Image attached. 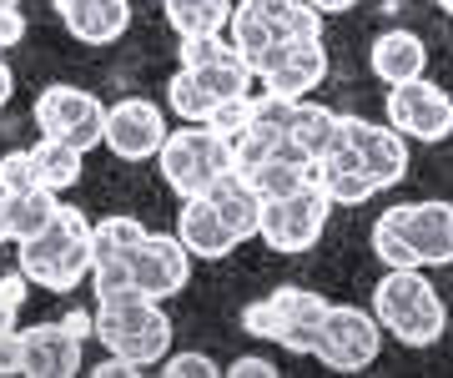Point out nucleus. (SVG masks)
Masks as SVG:
<instances>
[{"label": "nucleus", "mask_w": 453, "mask_h": 378, "mask_svg": "<svg viewBox=\"0 0 453 378\" xmlns=\"http://www.w3.org/2000/svg\"><path fill=\"white\" fill-rule=\"evenodd\" d=\"M166 142V121H162V106L146 96H121L116 106H106V142L101 147L121 157V162H146L157 157Z\"/></svg>", "instance_id": "obj_11"}, {"label": "nucleus", "mask_w": 453, "mask_h": 378, "mask_svg": "<svg viewBox=\"0 0 453 378\" xmlns=\"http://www.w3.org/2000/svg\"><path fill=\"white\" fill-rule=\"evenodd\" d=\"M368 243H372V258L383 267H418V258H413V247L403 237V222H398V207H388V212L372 222Z\"/></svg>", "instance_id": "obj_29"}, {"label": "nucleus", "mask_w": 453, "mask_h": 378, "mask_svg": "<svg viewBox=\"0 0 453 378\" xmlns=\"http://www.w3.org/2000/svg\"><path fill=\"white\" fill-rule=\"evenodd\" d=\"M91 288H96V303L142 293V288H136V273H131V258H96V263H91Z\"/></svg>", "instance_id": "obj_31"}, {"label": "nucleus", "mask_w": 453, "mask_h": 378, "mask_svg": "<svg viewBox=\"0 0 453 378\" xmlns=\"http://www.w3.org/2000/svg\"><path fill=\"white\" fill-rule=\"evenodd\" d=\"M327 308H333V303H327L323 293L297 288V282H282V288H273L267 297L247 303L242 328L252 333V338H262V343H282V348H292V353H312Z\"/></svg>", "instance_id": "obj_4"}, {"label": "nucleus", "mask_w": 453, "mask_h": 378, "mask_svg": "<svg viewBox=\"0 0 453 378\" xmlns=\"http://www.w3.org/2000/svg\"><path fill=\"white\" fill-rule=\"evenodd\" d=\"M388 127L408 136V142H449L453 136V91H443L428 76L388 86Z\"/></svg>", "instance_id": "obj_9"}, {"label": "nucleus", "mask_w": 453, "mask_h": 378, "mask_svg": "<svg viewBox=\"0 0 453 378\" xmlns=\"http://www.w3.org/2000/svg\"><path fill=\"white\" fill-rule=\"evenodd\" d=\"M131 273H136V288L146 297L166 303L192 282V252L181 247L177 232H146V243L131 252Z\"/></svg>", "instance_id": "obj_12"}, {"label": "nucleus", "mask_w": 453, "mask_h": 378, "mask_svg": "<svg viewBox=\"0 0 453 378\" xmlns=\"http://www.w3.org/2000/svg\"><path fill=\"white\" fill-rule=\"evenodd\" d=\"M177 237L181 247L192 252V258H226V252H237V232L226 228V217L217 212V202L211 197H181V212H177Z\"/></svg>", "instance_id": "obj_17"}, {"label": "nucleus", "mask_w": 453, "mask_h": 378, "mask_svg": "<svg viewBox=\"0 0 453 378\" xmlns=\"http://www.w3.org/2000/svg\"><path fill=\"white\" fill-rule=\"evenodd\" d=\"M0 5H20V0H0Z\"/></svg>", "instance_id": "obj_45"}, {"label": "nucleus", "mask_w": 453, "mask_h": 378, "mask_svg": "<svg viewBox=\"0 0 453 378\" xmlns=\"http://www.w3.org/2000/svg\"><path fill=\"white\" fill-rule=\"evenodd\" d=\"M378 353H383V323H378V312L353 308V303H333L323 318L312 359L327 363L333 374H363Z\"/></svg>", "instance_id": "obj_8"}, {"label": "nucleus", "mask_w": 453, "mask_h": 378, "mask_svg": "<svg viewBox=\"0 0 453 378\" xmlns=\"http://www.w3.org/2000/svg\"><path fill=\"white\" fill-rule=\"evenodd\" d=\"M257 81H262V91L288 96V101L312 96V91L327 81V46H323V35H318V41H292V46H282L273 61L257 71Z\"/></svg>", "instance_id": "obj_14"}, {"label": "nucleus", "mask_w": 453, "mask_h": 378, "mask_svg": "<svg viewBox=\"0 0 453 378\" xmlns=\"http://www.w3.org/2000/svg\"><path fill=\"white\" fill-rule=\"evenodd\" d=\"M11 96H16V76H11V66H5V50H0V106H11Z\"/></svg>", "instance_id": "obj_41"}, {"label": "nucleus", "mask_w": 453, "mask_h": 378, "mask_svg": "<svg viewBox=\"0 0 453 378\" xmlns=\"http://www.w3.org/2000/svg\"><path fill=\"white\" fill-rule=\"evenodd\" d=\"M96 378H136V368H131L127 359H116V353H106V359L96 363Z\"/></svg>", "instance_id": "obj_39"}, {"label": "nucleus", "mask_w": 453, "mask_h": 378, "mask_svg": "<svg viewBox=\"0 0 453 378\" xmlns=\"http://www.w3.org/2000/svg\"><path fill=\"white\" fill-rule=\"evenodd\" d=\"M162 368L172 378H217V374H222V363L207 359V353H166Z\"/></svg>", "instance_id": "obj_34"}, {"label": "nucleus", "mask_w": 453, "mask_h": 378, "mask_svg": "<svg viewBox=\"0 0 453 378\" xmlns=\"http://www.w3.org/2000/svg\"><path fill=\"white\" fill-rule=\"evenodd\" d=\"M318 181H323V192L333 197V207H363V202L378 197V181L363 172V162H357V151L348 142H338L318 162Z\"/></svg>", "instance_id": "obj_21"}, {"label": "nucleus", "mask_w": 453, "mask_h": 378, "mask_svg": "<svg viewBox=\"0 0 453 378\" xmlns=\"http://www.w3.org/2000/svg\"><path fill=\"white\" fill-rule=\"evenodd\" d=\"M50 11L81 46H111L131 26V0H50Z\"/></svg>", "instance_id": "obj_16"}, {"label": "nucleus", "mask_w": 453, "mask_h": 378, "mask_svg": "<svg viewBox=\"0 0 453 378\" xmlns=\"http://www.w3.org/2000/svg\"><path fill=\"white\" fill-rule=\"evenodd\" d=\"M26 374V338L16 333H0V378H16Z\"/></svg>", "instance_id": "obj_35"}, {"label": "nucleus", "mask_w": 453, "mask_h": 378, "mask_svg": "<svg viewBox=\"0 0 453 378\" xmlns=\"http://www.w3.org/2000/svg\"><path fill=\"white\" fill-rule=\"evenodd\" d=\"M142 243H146V228L127 212L91 222V247H96V258H131Z\"/></svg>", "instance_id": "obj_28"}, {"label": "nucleus", "mask_w": 453, "mask_h": 378, "mask_svg": "<svg viewBox=\"0 0 453 378\" xmlns=\"http://www.w3.org/2000/svg\"><path fill=\"white\" fill-rule=\"evenodd\" d=\"M398 222L413 247L418 267H443L453 263V202L428 197V202H398Z\"/></svg>", "instance_id": "obj_15"}, {"label": "nucleus", "mask_w": 453, "mask_h": 378, "mask_svg": "<svg viewBox=\"0 0 453 378\" xmlns=\"http://www.w3.org/2000/svg\"><path fill=\"white\" fill-rule=\"evenodd\" d=\"M438 11H449V16H453V0H438Z\"/></svg>", "instance_id": "obj_44"}, {"label": "nucleus", "mask_w": 453, "mask_h": 378, "mask_svg": "<svg viewBox=\"0 0 453 378\" xmlns=\"http://www.w3.org/2000/svg\"><path fill=\"white\" fill-rule=\"evenodd\" d=\"M35 166H41V187L50 192H65V187H76L86 172V151L71 147V142H56V136H41L35 142Z\"/></svg>", "instance_id": "obj_27"}, {"label": "nucleus", "mask_w": 453, "mask_h": 378, "mask_svg": "<svg viewBox=\"0 0 453 378\" xmlns=\"http://www.w3.org/2000/svg\"><path fill=\"white\" fill-rule=\"evenodd\" d=\"M211 132H222V136H237L242 127H252V91L247 96H226L211 106V121H207Z\"/></svg>", "instance_id": "obj_33"}, {"label": "nucleus", "mask_w": 453, "mask_h": 378, "mask_svg": "<svg viewBox=\"0 0 453 378\" xmlns=\"http://www.w3.org/2000/svg\"><path fill=\"white\" fill-rule=\"evenodd\" d=\"M91 263H96V247H91V217L81 207L61 202L56 217L46 228L16 243V267L31 278V288H46V293H71L91 278Z\"/></svg>", "instance_id": "obj_1"}, {"label": "nucleus", "mask_w": 453, "mask_h": 378, "mask_svg": "<svg viewBox=\"0 0 453 378\" xmlns=\"http://www.w3.org/2000/svg\"><path fill=\"white\" fill-rule=\"evenodd\" d=\"M0 243H11V232H5V192H0Z\"/></svg>", "instance_id": "obj_43"}, {"label": "nucleus", "mask_w": 453, "mask_h": 378, "mask_svg": "<svg viewBox=\"0 0 453 378\" xmlns=\"http://www.w3.org/2000/svg\"><path fill=\"white\" fill-rule=\"evenodd\" d=\"M342 142L357 151V162L383 187H398L408 177V136L398 127H378V121H363V116H342Z\"/></svg>", "instance_id": "obj_13"}, {"label": "nucleus", "mask_w": 453, "mask_h": 378, "mask_svg": "<svg viewBox=\"0 0 453 378\" xmlns=\"http://www.w3.org/2000/svg\"><path fill=\"white\" fill-rule=\"evenodd\" d=\"M226 31H232V46L252 61V71H262L292 41H318L323 11L308 0H237Z\"/></svg>", "instance_id": "obj_2"}, {"label": "nucleus", "mask_w": 453, "mask_h": 378, "mask_svg": "<svg viewBox=\"0 0 453 378\" xmlns=\"http://www.w3.org/2000/svg\"><path fill=\"white\" fill-rule=\"evenodd\" d=\"M96 338L106 353L127 359L136 374H146L172 353V318L162 312L157 297L127 293L111 297V303H96Z\"/></svg>", "instance_id": "obj_3"}, {"label": "nucleus", "mask_w": 453, "mask_h": 378, "mask_svg": "<svg viewBox=\"0 0 453 378\" xmlns=\"http://www.w3.org/2000/svg\"><path fill=\"white\" fill-rule=\"evenodd\" d=\"M368 66H372V76H378L383 86L413 81V76H428V46H423L418 31H408V26H388V31L372 35Z\"/></svg>", "instance_id": "obj_18"}, {"label": "nucleus", "mask_w": 453, "mask_h": 378, "mask_svg": "<svg viewBox=\"0 0 453 378\" xmlns=\"http://www.w3.org/2000/svg\"><path fill=\"white\" fill-rule=\"evenodd\" d=\"M388 333L398 338V343H408V348H434L438 338L449 333V308H443V297H438L434 282L423 288V297L403 312V318H393Z\"/></svg>", "instance_id": "obj_22"}, {"label": "nucleus", "mask_w": 453, "mask_h": 378, "mask_svg": "<svg viewBox=\"0 0 453 378\" xmlns=\"http://www.w3.org/2000/svg\"><path fill=\"white\" fill-rule=\"evenodd\" d=\"M41 187V166H35V151L31 147H16L0 157V192L16 197V192H35Z\"/></svg>", "instance_id": "obj_32"}, {"label": "nucleus", "mask_w": 453, "mask_h": 378, "mask_svg": "<svg viewBox=\"0 0 453 378\" xmlns=\"http://www.w3.org/2000/svg\"><path fill=\"white\" fill-rule=\"evenodd\" d=\"M308 5H318L323 16H342V11H353L357 0H308Z\"/></svg>", "instance_id": "obj_42"}, {"label": "nucleus", "mask_w": 453, "mask_h": 378, "mask_svg": "<svg viewBox=\"0 0 453 378\" xmlns=\"http://www.w3.org/2000/svg\"><path fill=\"white\" fill-rule=\"evenodd\" d=\"M449 46H453V35H449Z\"/></svg>", "instance_id": "obj_47"}, {"label": "nucleus", "mask_w": 453, "mask_h": 378, "mask_svg": "<svg viewBox=\"0 0 453 378\" xmlns=\"http://www.w3.org/2000/svg\"><path fill=\"white\" fill-rule=\"evenodd\" d=\"M166 187L177 197H207L211 187L232 172V147L222 132H211L207 121H181V132H166L157 151Z\"/></svg>", "instance_id": "obj_5"}, {"label": "nucleus", "mask_w": 453, "mask_h": 378, "mask_svg": "<svg viewBox=\"0 0 453 378\" xmlns=\"http://www.w3.org/2000/svg\"><path fill=\"white\" fill-rule=\"evenodd\" d=\"M166 26L192 41V35H222L232 20V0H162Z\"/></svg>", "instance_id": "obj_25"}, {"label": "nucleus", "mask_w": 453, "mask_h": 378, "mask_svg": "<svg viewBox=\"0 0 453 378\" xmlns=\"http://www.w3.org/2000/svg\"><path fill=\"white\" fill-rule=\"evenodd\" d=\"M327 212H333V197L323 192V181H312V187L292 192V197L262 202L257 237L273 247V252H282V258H297V252L318 247V237H323V228H327Z\"/></svg>", "instance_id": "obj_6"}, {"label": "nucleus", "mask_w": 453, "mask_h": 378, "mask_svg": "<svg viewBox=\"0 0 453 378\" xmlns=\"http://www.w3.org/2000/svg\"><path fill=\"white\" fill-rule=\"evenodd\" d=\"M61 323H65V328H71V333H76V338L86 343V338L96 333V312H81V308H76V312H65Z\"/></svg>", "instance_id": "obj_38"}, {"label": "nucleus", "mask_w": 453, "mask_h": 378, "mask_svg": "<svg viewBox=\"0 0 453 378\" xmlns=\"http://www.w3.org/2000/svg\"><path fill=\"white\" fill-rule=\"evenodd\" d=\"M35 132L41 136H56V142H71V147H101L106 142V106H101L96 91L86 86H71V81H56L35 96Z\"/></svg>", "instance_id": "obj_7"}, {"label": "nucleus", "mask_w": 453, "mask_h": 378, "mask_svg": "<svg viewBox=\"0 0 453 378\" xmlns=\"http://www.w3.org/2000/svg\"><path fill=\"white\" fill-rule=\"evenodd\" d=\"M26 338V374L31 378H71L81 374V338L65 323H35Z\"/></svg>", "instance_id": "obj_19"}, {"label": "nucleus", "mask_w": 453, "mask_h": 378, "mask_svg": "<svg viewBox=\"0 0 453 378\" xmlns=\"http://www.w3.org/2000/svg\"><path fill=\"white\" fill-rule=\"evenodd\" d=\"M252 187H257V197L262 202H273V197H292V192H303V187H312L318 181V166L308 162V157H297V151H277V157H267V162L252 172Z\"/></svg>", "instance_id": "obj_24"}, {"label": "nucleus", "mask_w": 453, "mask_h": 378, "mask_svg": "<svg viewBox=\"0 0 453 378\" xmlns=\"http://www.w3.org/2000/svg\"><path fill=\"white\" fill-rule=\"evenodd\" d=\"M56 207H61V192H50V187H35V192L5 197V232H11V243L35 237V232L56 217Z\"/></svg>", "instance_id": "obj_26"}, {"label": "nucleus", "mask_w": 453, "mask_h": 378, "mask_svg": "<svg viewBox=\"0 0 453 378\" xmlns=\"http://www.w3.org/2000/svg\"><path fill=\"white\" fill-rule=\"evenodd\" d=\"M211 202H217V212L226 217V228L237 232V243H247V237H257V217H262V197L257 187L247 177H237V172H226L217 187L207 192Z\"/></svg>", "instance_id": "obj_23"}, {"label": "nucleus", "mask_w": 453, "mask_h": 378, "mask_svg": "<svg viewBox=\"0 0 453 378\" xmlns=\"http://www.w3.org/2000/svg\"><path fill=\"white\" fill-rule=\"evenodd\" d=\"M338 142H342V112L318 106V101H308V96L292 106V116H288V151H297V157H308V162L318 166Z\"/></svg>", "instance_id": "obj_20"}, {"label": "nucleus", "mask_w": 453, "mask_h": 378, "mask_svg": "<svg viewBox=\"0 0 453 378\" xmlns=\"http://www.w3.org/2000/svg\"><path fill=\"white\" fill-rule=\"evenodd\" d=\"M177 61L187 71H196V81L207 86L217 101L247 96V91H252V81H257L252 61H247V56L232 46L226 35H192V41H181Z\"/></svg>", "instance_id": "obj_10"}, {"label": "nucleus", "mask_w": 453, "mask_h": 378, "mask_svg": "<svg viewBox=\"0 0 453 378\" xmlns=\"http://www.w3.org/2000/svg\"><path fill=\"white\" fill-rule=\"evenodd\" d=\"M226 374H237V378H273L277 363H273V359H257V353H247V359H237Z\"/></svg>", "instance_id": "obj_37"}, {"label": "nucleus", "mask_w": 453, "mask_h": 378, "mask_svg": "<svg viewBox=\"0 0 453 378\" xmlns=\"http://www.w3.org/2000/svg\"><path fill=\"white\" fill-rule=\"evenodd\" d=\"M16 328H20V303L0 297V333H16Z\"/></svg>", "instance_id": "obj_40"}, {"label": "nucleus", "mask_w": 453, "mask_h": 378, "mask_svg": "<svg viewBox=\"0 0 453 378\" xmlns=\"http://www.w3.org/2000/svg\"><path fill=\"white\" fill-rule=\"evenodd\" d=\"M26 41V16H20V5H0V50H11Z\"/></svg>", "instance_id": "obj_36"}, {"label": "nucleus", "mask_w": 453, "mask_h": 378, "mask_svg": "<svg viewBox=\"0 0 453 378\" xmlns=\"http://www.w3.org/2000/svg\"><path fill=\"white\" fill-rule=\"evenodd\" d=\"M449 328H453V312H449Z\"/></svg>", "instance_id": "obj_46"}, {"label": "nucleus", "mask_w": 453, "mask_h": 378, "mask_svg": "<svg viewBox=\"0 0 453 378\" xmlns=\"http://www.w3.org/2000/svg\"><path fill=\"white\" fill-rule=\"evenodd\" d=\"M166 106H172L181 121H211V106H217V96H211L202 81H196V71L181 66L177 76L166 81Z\"/></svg>", "instance_id": "obj_30"}]
</instances>
